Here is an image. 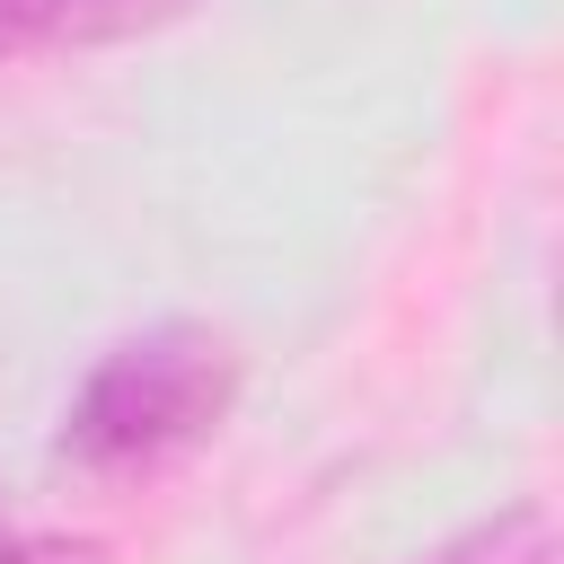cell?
Segmentation results:
<instances>
[{
	"label": "cell",
	"mask_w": 564,
	"mask_h": 564,
	"mask_svg": "<svg viewBox=\"0 0 564 564\" xmlns=\"http://www.w3.org/2000/svg\"><path fill=\"white\" fill-rule=\"evenodd\" d=\"M423 564H555V511L546 502H511V511L441 538Z\"/></svg>",
	"instance_id": "3"
},
{
	"label": "cell",
	"mask_w": 564,
	"mask_h": 564,
	"mask_svg": "<svg viewBox=\"0 0 564 564\" xmlns=\"http://www.w3.org/2000/svg\"><path fill=\"white\" fill-rule=\"evenodd\" d=\"M194 0H0V53H62V44H123Z\"/></svg>",
	"instance_id": "2"
},
{
	"label": "cell",
	"mask_w": 564,
	"mask_h": 564,
	"mask_svg": "<svg viewBox=\"0 0 564 564\" xmlns=\"http://www.w3.org/2000/svg\"><path fill=\"white\" fill-rule=\"evenodd\" d=\"M0 564H106V555L88 538H26L9 520V502H0Z\"/></svg>",
	"instance_id": "4"
},
{
	"label": "cell",
	"mask_w": 564,
	"mask_h": 564,
	"mask_svg": "<svg viewBox=\"0 0 564 564\" xmlns=\"http://www.w3.org/2000/svg\"><path fill=\"white\" fill-rule=\"evenodd\" d=\"M238 352L212 326H141L123 335L62 414V458L88 476H159L229 423Z\"/></svg>",
	"instance_id": "1"
}]
</instances>
